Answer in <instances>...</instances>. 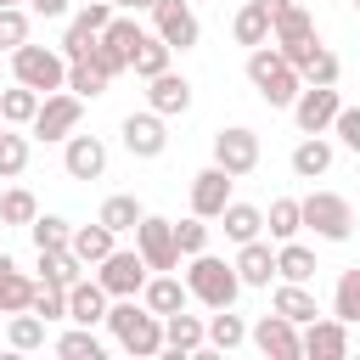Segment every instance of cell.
<instances>
[{"mask_svg":"<svg viewBox=\"0 0 360 360\" xmlns=\"http://www.w3.org/2000/svg\"><path fill=\"white\" fill-rule=\"evenodd\" d=\"M107 332H112V343H118L124 354H135V360L163 354V315H152L141 298H112Z\"/></svg>","mask_w":360,"mask_h":360,"instance_id":"6da1fadb","label":"cell"},{"mask_svg":"<svg viewBox=\"0 0 360 360\" xmlns=\"http://www.w3.org/2000/svg\"><path fill=\"white\" fill-rule=\"evenodd\" d=\"M248 84L259 90L264 107H292L298 90H304V73H298L276 45H253V51H248Z\"/></svg>","mask_w":360,"mask_h":360,"instance_id":"7a4b0ae2","label":"cell"},{"mask_svg":"<svg viewBox=\"0 0 360 360\" xmlns=\"http://www.w3.org/2000/svg\"><path fill=\"white\" fill-rule=\"evenodd\" d=\"M186 287H191V298H197L202 309H231V304L242 298V276H236V264L219 259V253H191V259H186Z\"/></svg>","mask_w":360,"mask_h":360,"instance_id":"3957f363","label":"cell"},{"mask_svg":"<svg viewBox=\"0 0 360 360\" xmlns=\"http://www.w3.org/2000/svg\"><path fill=\"white\" fill-rule=\"evenodd\" d=\"M11 79L28 84V90H39V96L68 90V56L51 51V45H34V39H28V45L11 51Z\"/></svg>","mask_w":360,"mask_h":360,"instance_id":"277c9868","label":"cell"},{"mask_svg":"<svg viewBox=\"0 0 360 360\" xmlns=\"http://www.w3.org/2000/svg\"><path fill=\"white\" fill-rule=\"evenodd\" d=\"M304 202V231H315L321 242H349L354 236V202L343 191H309Z\"/></svg>","mask_w":360,"mask_h":360,"instance_id":"5b68a950","label":"cell"},{"mask_svg":"<svg viewBox=\"0 0 360 360\" xmlns=\"http://www.w3.org/2000/svg\"><path fill=\"white\" fill-rule=\"evenodd\" d=\"M141 34H146V28H141V22L129 17V11H124V17H112V22H107V28L96 34V51H90V56H96V62L107 68V79L129 73V62H135V45H141Z\"/></svg>","mask_w":360,"mask_h":360,"instance_id":"8992f818","label":"cell"},{"mask_svg":"<svg viewBox=\"0 0 360 360\" xmlns=\"http://www.w3.org/2000/svg\"><path fill=\"white\" fill-rule=\"evenodd\" d=\"M287 112H292L298 135H332V124L343 112V96H338V84H304Z\"/></svg>","mask_w":360,"mask_h":360,"instance_id":"52a82bcc","label":"cell"},{"mask_svg":"<svg viewBox=\"0 0 360 360\" xmlns=\"http://www.w3.org/2000/svg\"><path fill=\"white\" fill-rule=\"evenodd\" d=\"M79 118H84V96H73V90H51V96L39 101V112H34L28 135L51 146V141H68V135L79 129Z\"/></svg>","mask_w":360,"mask_h":360,"instance_id":"ba28073f","label":"cell"},{"mask_svg":"<svg viewBox=\"0 0 360 360\" xmlns=\"http://www.w3.org/2000/svg\"><path fill=\"white\" fill-rule=\"evenodd\" d=\"M248 343H253L264 360H304V326L287 321V315H276V309L248 326Z\"/></svg>","mask_w":360,"mask_h":360,"instance_id":"9c48e42d","label":"cell"},{"mask_svg":"<svg viewBox=\"0 0 360 360\" xmlns=\"http://www.w3.org/2000/svg\"><path fill=\"white\" fill-rule=\"evenodd\" d=\"M259 158H264V146H259V129H248V124H225V129L214 135V163H219L225 174L248 180V174L259 169Z\"/></svg>","mask_w":360,"mask_h":360,"instance_id":"30bf717a","label":"cell"},{"mask_svg":"<svg viewBox=\"0 0 360 360\" xmlns=\"http://www.w3.org/2000/svg\"><path fill=\"white\" fill-rule=\"evenodd\" d=\"M146 276H152V264L141 259V248H112V253L96 264V281H101L112 298H141Z\"/></svg>","mask_w":360,"mask_h":360,"instance_id":"8fae6325","label":"cell"},{"mask_svg":"<svg viewBox=\"0 0 360 360\" xmlns=\"http://www.w3.org/2000/svg\"><path fill=\"white\" fill-rule=\"evenodd\" d=\"M118 135H124V152L129 158H163L169 152V118L163 112H152V107H141V112H124V124H118Z\"/></svg>","mask_w":360,"mask_h":360,"instance_id":"7c38bea8","label":"cell"},{"mask_svg":"<svg viewBox=\"0 0 360 360\" xmlns=\"http://www.w3.org/2000/svg\"><path fill=\"white\" fill-rule=\"evenodd\" d=\"M135 248H141V259H146L152 270H180V242H174V219H163V214H146V219L135 225Z\"/></svg>","mask_w":360,"mask_h":360,"instance_id":"4fadbf2b","label":"cell"},{"mask_svg":"<svg viewBox=\"0 0 360 360\" xmlns=\"http://www.w3.org/2000/svg\"><path fill=\"white\" fill-rule=\"evenodd\" d=\"M146 17H152V34H163L174 51H191V45L202 39V22H197L191 0H158Z\"/></svg>","mask_w":360,"mask_h":360,"instance_id":"5bb4252c","label":"cell"},{"mask_svg":"<svg viewBox=\"0 0 360 360\" xmlns=\"http://www.w3.org/2000/svg\"><path fill=\"white\" fill-rule=\"evenodd\" d=\"M202 343H208V315H191V309L163 315V354L169 360H191V354H202Z\"/></svg>","mask_w":360,"mask_h":360,"instance_id":"9a60e30c","label":"cell"},{"mask_svg":"<svg viewBox=\"0 0 360 360\" xmlns=\"http://www.w3.org/2000/svg\"><path fill=\"white\" fill-rule=\"evenodd\" d=\"M349 349H354L349 321H338V315H315V321H304V360H343Z\"/></svg>","mask_w":360,"mask_h":360,"instance_id":"2e32d148","label":"cell"},{"mask_svg":"<svg viewBox=\"0 0 360 360\" xmlns=\"http://www.w3.org/2000/svg\"><path fill=\"white\" fill-rule=\"evenodd\" d=\"M62 169H68V180H101V174H107V141L73 129V135L62 141Z\"/></svg>","mask_w":360,"mask_h":360,"instance_id":"e0dca14e","label":"cell"},{"mask_svg":"<svg viewBox=\"0 0 360 360\" xmlns=\"http://www.w3.org/2000/svg\"><path fill=\"white\" fill-rule=\"evenodd\" d=\"M231 186H236V174H225L219 163L197 169V174H191V214L219 219V214H225V202H231Z\"/></svg>","mask_w":360,"mask_h":360,"instance_id":"ac0fdd59","label":"cell"},{"mask_svg":"<svg viewBox=\"0 0 360 360\" xmlns=\"http://www.w3.org/2000/svg\"><path fill=\"white\" fill-rule=\"evenodd\" d=\"M107 309H112V292H107L96 276H90V281L79 276V281L68 287V321H73V326H107Z\"/></svg>","mask_w":360,"mask_h":360,"instance_id":"d6986e66","label":"cell"},{"mask_svg":"<svg viewBox=\"0 0 360 360\" xmlns=\"http://www.w3.org/2000/svg\"><path fill=\"white\" fill-rule=\"evenodd\" d=\"M146 107L152 112H163V118H180V112H191V79L186 73H158V79H146Z\"/></svg>","mask_w":360,"mask_h":360,"instance_id":"ffe728a7","label":"cell"},{"mask_svg":"<svg viewBox=\"0 0 360 360\" xmlns=\"http://www.w3.org/2000/svg\"><path fill=\"white\" fill-rule=\"evenodd\" d=\"M141 304L152 315H174V309H191V287L174 276V270H152L146 287H141Z\"/></svg>","mask_w":360,"mask_h":360,"instance_id":"44dd1931","label":"cell"},{"mask_svg":"<svg viewBox=\"0 0 360 360\" xmlns=\"http://www.w3.org/2000/svg\"><path fill=\"white\" fill-rule=\"evenodd\" d=\"M231 264H236V276H242V287H270V281H276V248H270L264 236H253V242H242Z\"/></svg>","mask_w":360,"mask_h":360,"instance_id":"7402d4cb","label":"cell"},{"mask_svg":"<svg viewBox=\"0 0 360 360\" xmlns=\"http://www.w3.org/2000/svg\"><path fill=\"white\" fill-rule=\"evenodd\" d=\"M270 22H276L270 17V0H242V11L231 17V39L248 45V51L253 45H270Z\"/></svg>","mask_w":360,"mask_h":360,"instance_id":"603a6c76","label":"cell"},{"mask_svg":"<svg viewBox=\"0 0 360 360\" xmlns=\"http://www.w3.org/2000/svg\"><path fill=\"white\" fill-rule=\"evenodd\" d=\"M34 276L28 270H17V259L11 253H0V315H17V309H28L34 304Z\"/></svg>","mask_w":360,"mask_h":360,"instance_id":"cb8c5ba5","label":"cell"},{"mask_svg":"<svg viewBox=\"0 0 360 360\" xmlns=\"http://www.w3.org/2000/svg\"><path fill=\"white\" fill-rule=\"evenodd\" d=\"M332 158H338V146H332L326 135H304V141L292 146V158H287V163H292V174H298V180H321V174L332 169Z\"/></svg>","mask_w":360,"mask_h":360,"instance_id":"d4e9b609","label":"cell"},{"mask_svg":"<svg viewBox=\"0 0 360 360\" xmlns=\"http://www.w3.org/2000/svg\"><path fill=\"white\" fill-rule=\"evenodd\" d=\"M219 231H225V242H253V236H264V208L259 202H225V214H219Z\"/></svg>","mask_w":360,"mask_h":360,"instance_id":"484cf974","label":"cell"},{"mask_svg":"<svg viewBox=\"0 0 360 360\" xmlns=\"http://www.w3.org/2000/svg\"><path fill=\"white\" fill-rule=\"evenodd\" d=\"M270 309H276V315H287V321H298V326L321 315V304H315L309 281H276V292H270Z\"/></svg>","mask_w":360,"mask_h":360,"instance_id":"4316f807","label":"cell"},{"mask_svg":"<svg viewBox=\"0 0 360 360\" xmlns=\"http://www.w3.org/2000/svg\"><path fill=\"white\" fill-rule=\"evenodd\" d=\"M169 68H174V45H169L163 34H141L129 73H135V79H158V73H169Z\"/></svg>","mask_w":360,"mask_h":360,"instance_id":"83f0119b","label":"cell"},{"mask_svg":"<svg viewBox=\"0 0 360 360\" xmlns=\"http://www.w3.org/2000/svg\"><path fill=\"white\" fill-rule=\"evenodd\" d=\"M84 270H90V264H84L73 248H39V281H51V287H73Z\"/></svg>","mask_w":360,"mask_h":360,"instance_id":"f1b7e54d","label":"cell"},{"mask_svg":"<svg viewBox=\"0 0 360 360\" xmlns=\"http://www.w3.org/2000/svg\"><path fill=\"white\" fill-rule=\"evenodd\" d=\"M96 219H101L107 231H118V236H124V231L135 236V225L146 219V208H141V197H135V191H112V197L101 202V214H96Z\"/></svg>","mask_w":360,"mask_h":360,"instance_id":"f546056e","label":"cell"},{"mask_svg":"<svg viewBox=\"0 0 360 360\" xmlns=\"http://www.w3.org/2000/svg\"><path fill=\"white\" fill-rule=\"evenodd\" d=\"M264 231H270V242H292V236L304 231V202H298V197H270Z\"/></svg>","mask_w":360,"mask_h":360,"instance_id":"4dcf8cb0","label":"cell"},{"mask_svg":"<svg viewBox=\"0 0 360 360\" xmlns=\"http://www.w3.org/2000/svg\"><path fill=\"white\" fill-rule=\"evenodd\" d=\"M68 248H73V253H79V259L96 270V264H101V259L118 248V231H107L101 219H96V225H73V242H68Z\"/></svg>","mask_w":360,"mask_h":360,"instance_id":"1f68e13d","label":"cell"},{"mask_svg":"<svg viewBox=\"0 0 360 360\" xmlns=\"http://www.w3.org/2000/svg\"><path fill=\"white\" fill-rule=\"evenodd\" d=\"M315 253L292 236V242H276V281H315Z\"/></svg>","mask_w":360,"mask_h":360,"instance_id":"d6a6232c","label":"cell"},{"mask_svg":"<svg viewBox=\"0 0 360 360\" xmlns=\"http://www.w3.org/2000/svg\"><path fill=\"white\" fill-rule=\"evenodd\" d=\"M45 315H34V309H17V315H6V343L17 349V354H34V349H45Z\"/></svg>","mask_w":360,"mask_h":360,"instance_id":"836d02e7","label":"cell"},{"mask_svg":"<svg viewBox=\"0 0 360 360\" xmlns=\"http://www.w3.org/2000/svg\"><path fill=\"white\" fill-rule=\"evenodd\" d=\"M39 101H45L39 90H28V84H17V79H11V84L0 90V118H6L11 129H28V124H34V112H39Z\"/></svg>","mask_w":360,"mask_h":360,"instance_id":"e575fe53","label":"cell"},{"mask_svg":"<svg viewBox=\"0 0 360 360\" xmlns=\"http://www.w3.org/2000/svg\"><path fill=\"white\" fill-rule=\"evenodd\" d=\"M107 68L96 62V56H79V62H68V90L73 96H84V101H96V96H107Z\"/></svg>","mask_w":360,"mask_h":360,"instance_id":"d590c367","label":"cell"},{"mask_svg":"<svg viewBox=\"0 0 360 360\" xmlns=\"http://www.w3.org/2000/svg\"><path fill=\"white\" fill-rule=\"evenodd\" d=\"M242 343H248V321L231 315V309H214V315H208V349H214V354H231V349H242Z\"/></svg>","mask_w":360,"mask_h":360,"instance_id":"8d00e7d4","label":"cell"},{"mask_svg":"<svg viewBox=\"0 0 360 360\" xmlns=\"http://www.w3.org/2000/svg\"><path fill=\"white\" fill-rule=\"evenodd\" d=\"M28 158H34V135H22V129H0V180H17L22 169H28Z\"/></svg>","mask_w":360,"mask_h":360,"instance_id":"74e56055","label":"cell"},{"mask_svg":"<svg viewBox=\"0 0 360 360\" xmlns=\"http://www.w3.org/2000/svg\"><path fill=\"white\" fill-rule=\"evenodd\" d=\"M34 214H39V197L28 191V186H6L0 191V225H34Z\"/></svg>","mask_w":360,"mask_h":360,"instance_id":"f35d334b","label":"cell"},{"mask_svg":"<svg viewBox=\"0 0 360 360\" xmlns=\"http://www.w3.org/2000/svg\"><path fill=\"white\" fill-rule=\"evenodd\" d=\"M332 315L338 321H360V264H349V270H338V287H332Z\"/></svg>","mask_w":360,"mask_h":360,"instance_id":"ab89813d","label":"cell"},{"mask_svg":"<svg viewBox=\"0 0 360 360\" xmlns=\"http://www.w3.org/2000/svg\"><path fill=\"white\" fill-rule=\"evenodd\" d=\"M28 236H34V253H39V248H68V242H73V219H62V214H34Z\"/></svg>","mask_w":360,"mask_h":360,"instance_id":"60d3db41","label":"cell"},{"mask_svg":"<svg viewBox=\"0 0 360 360\" xmlns=\"http://www.w3.org/2000/svg\"><path fill=\"white\" fill-rule=\"evenodd\" d=\"M56 354H62V360H101L107 349H101L96 326H73V332H62V338H56Z\"/></svg>","mask_w":360,"mask_h":360,"instance_id":"b9f144b4","label":"cell"},{"mask_svg":"<svg viewBox=\"0 0 360 360\" xmlns=\"http://www.w3.org/2000/svg\"><path fill=\"white\" fill-rule=\"evenodd\" d=\"M208 219L202 214H186V219H174V242H180V259H191V253H208Z\"/></svg>","mask_w":360,"mask_h":360,"instance_id":"7bdbcfd3","label":"cell"},{"mask_svg":"<svg viewBox=\"0 0 360 360\" xmlns=\"http://www.w3.org/2000/svg\"><path fill=\"white\" fill-rule=\"evenodd\" d=\"M28 6H0V51L11 56L17 45H28Z\"/></svg>","mask_w":360,"mask_h":360,"instance_id":"ee69618b","label":"cell"},{"mask_svg":"<svg viewBox=\"0 0 360 360\" xmlns=\"http://www.w3.org/2000/svg\"><path fill=\"white\" fill-rule=\"evenodd\" d=\"M298 73H304V84H338V79H343V62H338V51L315 45V56H309Z\"/></svg>","mask_w":360,"mask_h":360,"instance_id":"f6af8a7d","label":"cell"},{"mask_svg":"<svg viewBox=\"0 0 360 360\" xmlns=\"http://www.w3.org/2000/svg\"><path fill=\"white\" fill-rule=\"evenodd\" d=\"M28 309H34V315H45V321H68V287H51V281H39Z\"/></svg>","mask_w":360,"mask_h":360,"instance_id":"bcb514c9","label":"cell"},{"mask_svg":"<svg viewBox=\"0 0 360 360\" xmlns=\"http://www.w3.org/2000/svg\"><path fill=\"white\" fill-rule=\"evenodd\" d=\"M332 135H338V146H349V152L360 158V107H349V101H343V112H338Z\"/></svg>","mask_w":360,"mask_h":360,"instance_id":"7dc6e473","label":"cell"},{"mask_svg":"<svg viewBox=\"0 0 360 360\" xmlns=\"http://www.w3.org/2000/svg\"><path fill=\"white\" fill-rule=\"evenodd\" d=\"M22 6H28L34 17H68V11H73V0H22Z\"/></svg>","mask_w":360,"mask_h":360,"instance_id":"c3c4849f","label":"cell"},{"mask_svg":"<svg viewBox=\"0 0 360 360\" xmlns=\"http://www.w3.org/2000/svg\"><path fill=\"white\" fill-rule=\"evenodd\" d=\"M112 6H118V11H129V0H112Z\"/></svg>","mask_w":360,"mask_h":360,"instance_id":"681fc988","label":"cell"},{"mask_svg":"<svg viewBox=\"0 0 360 360\" xmlns=\"http://www.w3.org/2000/svg\"><path fill=\"white\" fill-rule=\"evenodd\" d=\"M0 6H22V0H0Z\"/></svg>","mask_w":360,"mask_h":360,"instance_id":"f907efd6","label":"cell"},{"mask_svg":"<svg viewBox=\"0 0 360 360\" xmlns=\"http://www.w3.org/2000/svg\"><path fill=\"white\" fill-rule=\"evenodd\" d=\"M354 11H360V0H354Z\"/></svg>","mask_w":360,"mask_h":360,"instance_id":"816d5d0a","label":"cell"},{"mask_svg":"<svg viewBox=\"0 0 360 360\" xmlns=\"http://www.w3.org/2000/svg\"><path fill=\"white\" fill-rule=\"evenodd\" d=\"M0 129H6V118H0Z\"/></svg>","mask_w":360,"mask_h":360,"instance_id":"f5cc1de1","label":"cell"}]
</instances>
